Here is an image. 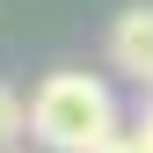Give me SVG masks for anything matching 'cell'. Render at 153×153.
<instances>
[{"mask_svg": "<svg viewBox=\"0 0 153 153\" xmlns=\"http://www.w3.org/2000/svg\"><path fill=\"white\" fill-rule=\"evenodd\" d=\"M131 131H139V146L153 153V102H146V117H139V124H131Z\"/></svg>", "mask_w": 153, "mask_h": 153, "instance_id": "5b68a950", "label": "cell"}, {"mask_svg": "<svg viewBox=\"0 0 153 153\" xmlns=\"http://www.w3.org/2000/svg\"><path fill=\"white\" fill-rule=\"evenodd\" d=\"M22 131H29V102H22V95H15L7 80H0V153L22 139Z\"/></svg>", "mask_w": 153, "mask_h": 153, "instance_id": "3957f363", "label": "cell"}, {"mask_svg": "<svg viewBox=\"0 0 153 153\" xmlns=\"http://www.w3.org/2000/svg\"><path fill=\"white\" fill-rule=\"evenodd\" d=\"M7 153H15V146H7Z\"/></svg>", "mask_w": 153, "mask_h": 153, "instance_id": "8992f818", "label": "cell"}, {"mask_svg": "<svg viewBox=\"0 0 153 153\" xmlns=\"http://www.w3.org/2000/svg\"><path fill=\"white\" fill-rule=\"evenodd\" d=\"M146 95H153V88H146Z\"/></svg>", "mask_w": 153, "mask_h": 153, "instance_id": "52a82bcc", "label": "cell"}, {"mask_svg": "<svg viewBox=\"0 0 153 153\" xmlns=\"http://www.w3.org/2000/svg\"><path fill=\"white\" fill-rule=\"evenodd\" d=\"M109 66L131 73L139 88H153V0H139L109 22Z\"/></svg>", "mask_w": 153, "mask_h": 153, "instance_id": "7a4b0ae2", "label": "cell"}, {"mask_svg": "<svg viewBox=\"0 0 153 153\" xmlns=\"http://www.w3.org/2000/svg\"><path fill=\"white\" fill-rule=\"evenodd\" d=\"M117 95L95 73H44L29 95V139L44 153H102L117 139Z\"/></svg>", "mask_w": 153, "mask_h": 153, "instance_id": "6da1fadb", "label": "cell"}, {"mask_svg": "<svg viewBox=\"0 0 153 153\" xmlns=\"http://www.w3.org/2000/svg\"><path fill=\"white\" fill-rule=\"evenodd\" d=\"M102 153H146V146H139V131H117V139H109Z\"/></svg>", "mask_w": 153, "mask_h": 153, "instance_id": "277c9868", "label": "cell"}]
</instances>
